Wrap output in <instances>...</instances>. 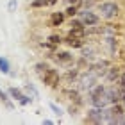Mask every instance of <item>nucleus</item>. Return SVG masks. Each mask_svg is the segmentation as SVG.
<instances>
[{
	"mask_svg": "<svg viewBox=\"0 0 125 125\" xmlns=\"http://www.w3.org/2000/svg\"><path fill=\"white\" fill-rule=\"evenodd\" d=\"M98 11H100L102 18L113 20V18H116V16L120 14V5L116 2H102V4H98Z\"/></svg>",
	"mask_w": 125,
	"mask_h": 125,
	"instance_id": "f257e3e1",
	"label": "nucleus"
},
{
	"mask_svg": "<svg viewBox=\"0 0 125 125\" xmlns=\"http://www.w3.org/2000/svg\"><path fill=\"white\" fill-rule=\"evenodd\" d=\"M41 81H43V84H47V86L55 88L59 84V81H61V73H59L57 68H48V70L41 75Z\"/></svg>",
	"mask_w": 125,
	"mask_h": 125,
	"instance_id": "f03ea898",
	"label": "nucleus"
},
{
	"mask_svg": "<svg viewBox=\"0 0 125 125\" xmlns=\"http://www.w3.org/2000/svg\"><path fill=\"white\" fill-rule=\"evenodd\" d=\"M79 18L82 20V23L86 27H95V25H98V21H100V16L96 14L95 11H91V9L79 11Z\"/></svg>",
	"mask_w": 125,
	"mask_h": 125,
	"instance_id": "7ed1b4c3",
	"label": "nucleus"
},
{
	"mask_svg": "<svg viewBox=\"0 0 125 125\" xmlns=\"http://www.w3.org/2000/svg\"><path fill=\"white\" fill-rule=\"evenodd\" d=\"M7 91H9V95H11V98H13L14 102H18L20 105H29L31 102H32V98H31V96H29V95H25V93L21 91L20 88L11 86V88L7 89Z\"/></svg>",
	"mask_w": 125,
	"mask_h": 125,
	"instance_id": "20e7f679",
	"label": "nucleus"
},
{
	"mask_svg": "<svg viewBox=\"0 0 125 125\" xmlns=\"http://www.w3.org/2000/svg\"><path fill=\"white\" fill-rule=\"evenodd\" d=\"M96 79H98V75H96L95 72L88 70V73H84V75H81V79H79V84H81V89H91L95 84H96Z\"/></svg>",
	"mask_w": 125,
	"mask_h": 125,
	"instance_id": "39448f33",
	"label": "nucleus"
},
{
	"mask_svg": "<svg viewBox=\"0 0 125 125\" xmlns=\"http://www.w3.org/2000/svg\"><path fill=\"white\" fill-rule=\"evenodd\" d=\"M105 95H107V100H109V104H118L120 102V88H105Z\"/></svg>",
	"mask_w": 125,
	"mask_h": 125,
	"instance_id": "423d86ee",
	"label": "nucleus"
},
{
	"mask_svg": "<svg viewBox=\"0 0 125 125\" xmlns=\"http://www.w3.org/2000/svg\"><path fill=\"white\" fill-rule=\"evenodd\" d=\"M64 43L68 47L72 48H82L84 47V38H77V36H72V34H68L64 38Z\"/></svg>",
	"mask_w": 125,
	"mask_h": 125,
	"instance_id": "0eeeda50",
	"label": "nucleus"
},
{
	"mask_svg": "<svg viewBox=\"0 0 125 125\" xmlns=\"http://www.w3.org/2000/svg\"><path fill=\"white\" fill-rule=\"evenodd\" d=\"M64 20H66V13L64 11H55V13H52V16H50V23H52L54 27L62 25Z\"/></svg>",
	"mask_w": 125,
	"mask_h": 125,
	"instance_id": "6e6552de",
	"label": "nucleus"
},
{
	"mask_svg": "<svg viewBox=\"0 0 125 125\" xmlns=\"http://www.w3.org/2000/svg\"><path fill=\"white\" fill-rule=\"evenodd\" d=\"M54 59L57 62H72L73 61V55L68 52V50H57V52L54 54Z\"/></svg>",
	"mask_w": 125,
	"mask_h": 125,
	"instance_id": "1a4fd4ad",
	"label": "nucleus"
},
{
	"mask_svg": "<svg viewBox=\"0 0 125 125\" xmlns=\"http://www.w3.org/2000/svg\"><path fill=\"white\" fill-rule=\"evenodd\" d=\"M0 102L7 107V109H13L14 107V104H13V98H11V95H9V91H4L2 88H0Z\"/></svg>",
	"mask_w": 125,
	"mask_h": 125,
	"instance_id": "9d476101",
	"label": "nucleus"
},
{
	"mask_svg": "<svg viewBox=\"0 0 125 125\" xmlns=\"http://www.w3.org/2000/svg\"><path fill=\"white\" fill-rule=\"evenodd\" d=\"M105 77H107L109 82H118V79H120V70L115 68V66H109L107 72H105Z\"/></svg>",
	"mask_w": 125,
	"mask_h": 125,
	"instance_id": "9b49d317",
	"label": "nucleus"
},
{
	"mask_svg": "<svg viewBox=\"0 0 125 125\" xmlns=\"http://www.w3.org/2000/svg\"><path fill=\"white\" fill-rule=\"evenodd\" d=\"M64 95H66L70 100L77 102V105H82V96H81V93H79L77 89H66V91H64Z\"/></svg>",
	"mask_w": 125,
	"mask_h": 125,
	"instance_id": "f8f14e48",
	"label": "nucleus"
},
{
	"mask_svg": "<svg viewBox=\"0 0 125 125\" xmlns=\"http://www.w3.org/2000/svg\"><path fill=\"white\" fill-rule=\"evenodd\" d=\"M0 72L5 73V75L11 73V62H9L7 57H0Z\"/></svg>",
	"mask_w": 125,
	"mask_h": 125,
	"instance_id": "ddd939ff",
	"label": "nucleus"
},
{
	"mask_svg": "<svg viewBox=\"0 0 125 125\" xmlns=\"http://www.w3.org/2000/svg\"><path fill=\"white\" fill-rule=\"evenodd\" d=\"M48 68H50V66L47 64V62H36V64H34V70H36V73H38L39 77H41L43 73L48 70Z\"/></svg>",
	"mask_w": 125,
	"mask_h": 125,
	"instance_id": "4468645a",
	"label": "nucleus"
},
{
	"mask_svg": "<svg viewBox=\"0 0 125 125\" xmlns=\"http://www.w3.org/2000/svg\"><path fill=\"white\" fill-rule=\"evenodd\" d=\"M70 29H86V25L82 23L81 18H75V16H73L70 20Z\"/></svg>",
	"mask_w": 125,
	"mask_h": 125,
	"instance_id": "2eb2a0df",
	"label": "nucleus"
},
{
	"mask_svg": "<svg viewBox=\"0 0 125 125\" xmlns=\"http://www.w3.org/2000/svg\"><path fill=\"white\" fill-rule=\"evenodd\" d=\"M77 77H79V70H77V68H73V70H68V73L64 75V79H66L70 84H72L73 81H77Z\"/></svg>",
	"mask_w": 125,
	"mask_h": 125,
	"instance_id": "dca6fc26",
	"label": "nucleus"
},
{
	"mask_svg": "<svg viewBox=\"0 0 125 125\" xmlns=\"http://www.w3.org/2000/svg\"><path fill=\"white\" fill-rule=\"evenodd\" d=\"M64 13H66V16H70V18H73L75 14H79V5H75V4H73V5H68Z\"/></svg>",
	"mask_w": 125,
	"mask_h": 125,
	"instance_id": "f3484780",
	"label": "nucleus"
},
{
	"mask_svg": "<svg viewBox=\"0 0 125 125\" xmlns=\"http://www.w3.org/2000/svg\"><path fill=\"white\" fill-rule=\"evenodd\" d=\"M47 0H32L31 2V7L32 9H41V7H47Z\"/></svg>",
	"mask_w": 125,
	"mask_h": 125,
	"instance_id": "a211bd4d",
	"label": "nucleus"
},
{
	"mask_svg": "<svg viewBox=\"0 0 125 125\" xmlns=\"http://www.w3.org/2000/svg\"><path fill=\"white\" fill-rule=\"evenodd\" d=\"M48 41H50V43H54V45H59V43L64 41V39H62L59 34H52V36H48Z\"/></svg>",
	"mask_w": 125,
	"mask_h": 125,
	"instance_id": "6ab92c4d",
	"label": "nucleus"
},
{
	"mask_svg": "<svg viewBox=\"0 0 125 125\" xmlns=\"http://www.w3.org/2000/svg\"><path fill=\"white\" fill-rule=\"evenodd\" d=\"M48 105H50V109H52V111H54L57 116H61V115H62V109H61V107H59L57 104H55V102H50Z\"/></svg>",
	"mask_w": 125,
	"mask_h": 125,
	"instance_id": "aec40b11",
	"label": "nucleus"
},
{
	"mask_svg": "<svg viewBox=\"0 0 125 125\" xmlns=\"http://www.w3.org/2000/svg\"><path fill=\"white\" fill-rule=\"evenodd\" d=\"M107 45H109V48H111V54H115V50H116V39L115 38H107Z\"/></svg>",
	"mask_w": 125,
	"mask_h": 125,
	"instance_id": "412c9836",
	"label": "nucleus"
},
{
	"mask_svg": "<svg viewBox=\"0 0 125 125\" xmlns=\"http://www.w3.org/2000/svg\"><path fill=\"white\" fill-rule=\"evenodd\" d=\"M27 91H29V93H32V96H34V98H36V96H38V89L34 88L32 84H27Z\"/></svg>",
	"mask_w": 125,
	"mask_h": 125,
	"instance_id": "4be33fe9",
	"label": "nucleus"
},
{
	"mask_svg": "<svg viewBox=\"0 0 125 125\" xmlns=\"http://www.w3.org/2000/svg\"><path fill=\"white\" fill-rule=\"evenodd\" d=\"M118 88H125V72L120 73V79H118Z\"/></svg>",
	"mask_w": 125,
	"mask_h": 125,
	"instance_id": "5701e85b",
	"label": "nucleus"
},
{
	"mask_svg": "<svg viewBox=\"0 0 125 125\" xmlns=\"http://www.w3.org/2000/svg\"><path fill=\"white\" fill-rule=\"evenodd\" d=\"M120 102L125 105V88H120Z\"/></svg>",
	"mask_w": 125,
	"mask_h": 125,
	"instance_id": "b1692460",
	"label": "nucleus"
},
{
	"mask_svg": "<svg viewBox=\"0 0 125 125\" xmlns=\"http://www.w3.org/2000/svg\"><path fill=\"white\" fill-rule=\"evenodd\" d=\"M16 7V0H11V2H9V11H13Z\"/></svg>",
	"mask_w": 125,
	"mask_h": 125,
	"instance_id": "393cba45",
	"label": "nucleus"
},
{
	"mask_svg": "<svg viewBox=\"0 0 125 125\" xmlns=\"http://www.w3.org/2000/svg\"><path fill=\"white\" fill-rule=\"evenodd\" d=\"M52 123H54L52 120H43V125H52Z\"/></svg>",
	"mask_w": 125,
	"mask_h": 125,
	"instance_id": "a878e982",
	"label": "nucleus"
},
{
	"mask_svg": "<svg viewBox=\"0 0 125 125\" xmlns=\"http://www.w3.org/2000/svg\"><path fill=\"white\" fill-rule=\"evenodd\" d=\"M47 4L48 5H54V4H57V0H47Z\"/></svg>",
	"mask_w": 125,
	"mask_h": 125,
	"instance_id": "bb28decb",
	"label": "nucleus"
}]
</instances>
